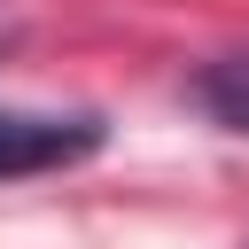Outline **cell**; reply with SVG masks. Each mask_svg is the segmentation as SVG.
<instances>
[{"instance_id":"obj_2","label":"cell","mask_w":249,"mask_h":249,"mask_svg":"<svg viewBox=\"0 0 249 249\" xmlns=\"http://www.w3.org/2000/svg\"><path fill=\"white\" fill-rule=\"evenodd\" d=\"M187 93L226 124V132H249V54H226V62H202L187 78Z\"/></svg>"},{"instance_id":"obj_1","label":"cell","mask_w":249,"mask_h":249,"mask_svg":"<svg viewBox=\"0 0 249 249\" xmlns=\"http://www.w3.org/2000/svg\"><path fill=\"white\" fill-rule=\"evenodd\" d=\"M109 124L93 109H0V179H39L101 156Z\"/></svg>"},{"instance_id":"obj_3","label":"cell","mask_w":249,"mask_h":249,"mask_svg":"<svg viewBox=\"0 0 249 249\" xmlns=\"http://www.w3.org/2000/svg\"><path fill=\"white\" fill-rule=\"evenodd\" d=\"M8 47H16V16H0V54H8Z\"/></svg>"}]
</instances>
